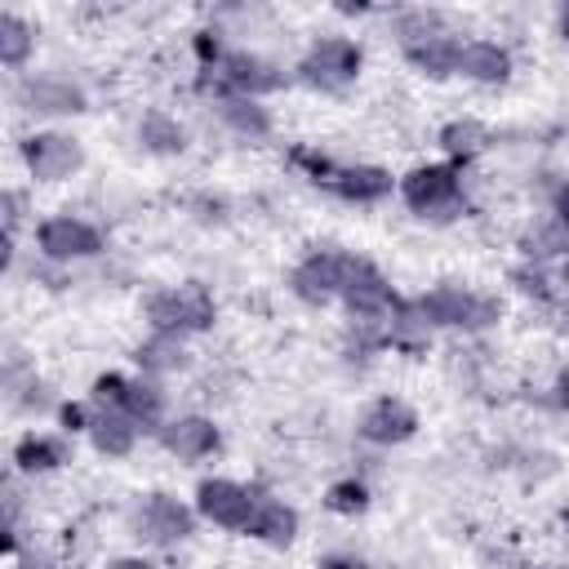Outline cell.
<instances>
[{
	"label": "cell",
	"mask_w": 569,
	"mask_h": 569,
	"mask_svg": "<svg viewBox=\"0 0 569 569\" xmlns=\"http://www.w3.org/2000/svg\"><path fill=\"white\" fill-rule=\"evenodd\" d=\"M351 267H356V253L316 249V253H307V258L293 267V276H289V289H293L302 302H311V307H325L329 298H342V284H347Z\"/></svg>",
	"instance_id": "8992f818"
},
{
	"label": "cell",
	"mask_w": 569,
	"mask_h": 569,
	"mask_svg": "<svg viewBox=\"0 0 569 569\" xmlns=\"http://www.w3.org/2000/svg\"><path fill=\"white\" fill-rule=\"evenodd\" d=\"M22 160H27L36 182H62L84 164V151L67 133H36L22 142Z\"/></svg>",
	"instance_id": "9c48e42d"
},
{
	"label": "cell",
	"mask_w": 569,
	"mask_h": 569,
	"mask_svg": "<svg viewBox=\"0 0 569 569\" xmlns=\"http://www.w3.org/2000/svg\"><path fill=\"white\" fill-rule=\"evenodd\" d=\"M258 498L253 489L236 485V480H200L196 489V511L209 520V525H222V529H249L253 511H258Z\"/></svg>",
	"instance_id": "ba28073f"
},
{
	"label": "cell",
	"mask_w": 569,
	"mask_h": 569,
	"mask_svg": "<svg viewBox=\"0 0 569 569\" xmlns=\"http://www.w3.org/2000/svg\"><path fill=\"white\" fill-rule=\"evenodd\" d=\"M565 40H569V13H565Z\"/></svg>",
	"instance_id": "74e56055"
},
{
	"label": "cell",
	"mask_w": 569,
	"mask_h": 569,
	"mask_svg": "<svg viewBox=\"0 0 569 569\" xmlns=\"http://www.w3.org/2000/svg\"><path fill=\"white\" fill-rule=\"evenodd\" d=\"M138 142H142L147 151H156V156H178V151L187 147V133H182V124H178L173 116L147 111V116L138 120Z\"/></svg>",
	"instance_id": "603a6c76"
},
{
	"label": "cell",
	"mask_w": 569,
	"mask_h": 569,
	"mask_svg": "<svg viewBox=\"0 0 569 569\" xmlns=\"http://www.w3.org/2000/svg\"><path fill=\"white\" fill-rule=\"evenodd\" d=\"M124 391H129V378H120V373H102V378H93V409H124Z\"/></svg>",
	"instance_id": "f1b7e54d"
},
{
	"label": "cell",
	"mask_w": 569,
	"mask_h": 569,
	"mask_svg": "<svg viewBox=\"0 0 569 569\" xmlns=\"http://www.w3.org/2000/svg\"><path fill=\"white\" fill-rule=\"evenodd\" d=\"M458 71L467 80H480V84H502L511 76V53L493 40H467L462 58H458Z\"/></svg>",
	"instance_id": "e0dca14e"
},
{
	"label": "cell",
	"mask_w": 569,
	"mask_h": 569,
	"mask_svg": "<svg viewBox=\"0 0 569 569\" xmlns=\"http://www.w3.org/2000/svg\"><path fill=\"white\" fill-rule=\"evenodd\" d=\"M342 302L360 320H378V316H387V311L400 307L396 293H391V284H387V276L373 262H365V258H356V267H351V276L342 284Z\"/></svg>",
	"instance_id": "30bf717a"
},
{
	"label": "cell",
	"mask_w": 569,
	"mask_h": 569,
	"mask_svg": "<svg viewBox=\"0 0 569 569\" xmlns=\"http://www.w3.org/2000/svg\"><path fill=\"white\" fill-rule=\"evenodd\" d=\"M413 311L422 316V325H445V329H462V333H480L489 325L502 320V302L476 289H458V284H436L422 298H413Z\"/></svg>",
	"instance_id": "6da1fadb"
},
{
	"label": "cell",
	"mask_w": 569,
	"mask_h": 569,
	"mask_svg": "<svg viewBox=\"0 0 569 569\" xmlns=\"http://www.w3.org/2000/svg\"><path fill=\"white\" fill-rule=\"evenodd\" d=\"M124 413L138 422V427H164V387L156 378H129V391H124Z\"/></svg>",
	"instance_id": "7402d4cb"
},
{
	"label": "cell",
	"mask_w": 569,
	"mask_h": 569,
	"mask_svg": "<svg viewBox=\"0 0 569 569\" xmlns=\"http://www.w3.org/2000/svg\"><path fill=\"white\" fill-rule=\"evenodd\" d=\"M204 84H213L218 98H227V93L262 98V93H276L284 84V76H280L276 62H267L249 49H231V53H222V62L213 71H204Z\"/></svg>",
	"instance_id": "277c9868"
},
{
	"label": "cell",
	"mask_w": 569,
	"mask_h": 569,
	"mask_svg": "<svg viewBox=\"0 0 569 569\" xmlns=\"http://www.w3.org/2000/svg\"><path fill=\"white\" fill-rule=\"evenodd\" d=\"M320 569H365V565H360V556H325Z\"/></svg>",
	"instance_id": "836d02e7"
},
{
	"label": "cell",
	"mask_w": 569,
	"mask_h": 569,
	"mask_svg": "<svg viewBox=\"0 0 569 569\" xmlns=\"http://www.w3.org/2000/svg\"><path fill=\"white\" fill-rule=\"evenodd\" d=\"M107 569H151V560H142V556H124V560H111Z\"/></svg>",
	"instance_id": "e575fe53"
},
{
	"label": "cell",
	"mask_w": 569,
	"mask_h": 569,
	"mask_svg": "<svg viewBox=\"0 0 569 569\" xmlns=\"http://www.w3.org/2000/svg\"><path fill=\"white\" fill-rule=\"evenodd\" d=\"M551 218H560V222L569 227V182L551 191Z\"/></svg>",
	"instance_id": "d6a6232c"
},
{
	"label": "cell",
	"mask_w": 569,
	"mask_h": 569,
	"mask_svg": "<svg viewBox=\"0 0 569 569\" xmlns=\"http://www.w3.org/2000/svg\"><path fill=\"white\" fill-rule=\"evenodd\" d=\"M18 218H22V196L18 191H4V236L13 240V231H18Z\"/></svg>",
	"instance_id": "1f68e13d"
},
{
	"label": "cell",
	"mask_w": 569,
	"mask_h": 569,
	"mask_svg": "<svg viewBox=\"0 0 569 569\" xmlns=\"http://www.w3.org/2000/svg\"><path fill=\"white\" fill-rule=\"evenodd\" d=\"M160 445H164L173 458L196 462V458H209V453L222 445V436H218V427H213L209 418L187 413V418H169V422L160 427Z\"/></svg>",
	"instance_id": "4fadbf2b"
},
{
	"label": "cell",
	"mask_w": 569,
	"mask_h": 569,
	"mask_svg": "<svg viewBox=\"0 0 569 569\" xmlns=\"http://www.w3.org/2000/svg\"><path fill=\"white\" fill-rule=\"evenodd\" d=\"M440 27H445V18H440L436 9H409V13L396 18V36H400V44H418V40L445 36Z\"/></svg>",
	"instance_id": "4316f807"
},
{
	"label": "cell",
	"mask_w": 569,
	"mask_h": 569,
	"mask_svg": "<svg viewBox=\"0 0 569 569\" xmlns=\"http://www.w3.org/2000/svg\"><path fill=\"white\" fill-rule=\"evenodd\" d=\"M218 116L227 129H236L240 138H267L271 133V116L258 98H240V93H227L218 98Z\"/></svg>",
	"instance_id": "ffe728a7"
},
{
	"label": "cell",
	"mask_w": 569,
	"mask_h": 569,
	"mask_svg": "<svg viewBox=\"0 0 569 569\" xmlns=\"http://www.w3.org/2000/svg\"><path fill=\"white\" fill-rule=\"evenodd\" d=\"M18 102L36 116H76L84 111V89L58 76H27L18 84Z\"/></svg>",
	"instance_id": "7c38bea8"
},
{
	"label": "cell",
	"mask_w": 569,
	"mask_h": 569,
	"mask_svg": "<svg viewBox=\"0 0 569 569\" xmlns=\"http://www.w3.org/2000/svg\"><path fill=\"white\" fill-rule=\"evenodd\" d=\"M62 427L67 431H89V418H93V409H84V405H62Z\"/></svg>",
	"instance_id": "4dcf8cb0"
},
{
	"label": "cell",
	"mask_w": 569,
	"mask_h": 569,
	"mask_svg": "<svg viewBox=\"0 0 569 569\" xmlns=\"http://www.w3.org/2000/svg\"><path fill=\"white\" fill-rule=\"evenodd\" d=\"M31 44H36V31L18 13H0V62L22 67L31 58Z\"/></svg>",
	"instance_id": "484cf974"
},
{
	"label": "cell",
	"mask_w": 569,
	"mask_h": 569,
	"mask_svg": "<svg viewBox=\"0 0 569 569\" xmlns=\"http://www.w3.org/2000/svg\"><path fill=\"white\" fill-rule=\"evenodd\" d=\"M213 316H218V307H213L209 289L196 280H187L178 289H160L147 298V320L156 333H200L213 325Z\"/></svg>",
	"instance_id": "3957f363"
},
{
	"label": "cell",
	"mask_w": 569,
	"mask_h": 569,
	"mask_svg": "<svg viewBox=\"0 0 569 569\" xmlns=\"http://www.w3.org/2000/svg\"><path fill=\"white\" fill-rule=\"evenodd\" d=\"M191 511L178 502V498H169V493H151L147 502H142V511L133 516V529H138V538H147V542H156V547H173V542H182L187 533H191Z\"/></svg>",
	"instance_id": "8fae6325"
},
{
	"label": "cell",
	"mask_w": 569,
	"mask_h": 569,
	"mask_svg": "<svg viewBox=\"0 0 569 569\" xmlns=\"http://www.w3.org/2000/svg\"><path fill=\"white\" fill-rule=\"evenodd\" d=\"M325 507L338 511V516H360V511L369 507V489H365V480H338V485H329Z\"/></svg>",
	"instance_id": "83f0119b"
},
{
	"label": "cell",
	"mask_w": 569,
	"mask_h": 569,
	"mask_svg": "<svg viewBox=\"0 0 569 569\" xmlns=\"http://www.w3.org/2000/svg\"><path fill=\"white\" fill-rule=\"evenodd\" d=\"M542 569H569V565H542Z\"/></svg>",
	"instance_id": "8d00e7d4"
},
{
	"label": "cell",
	"mask_w": 569,
	"mask_h": 569,
	"mask_svg": "<svg viewBox=\"0 0 569 569\" xmlns=\"http://www.w3.org/2000/svg\"><path fill=\"white\" fill-rule=\"evenodd\" d=\"M36 244L49 262H76V258H98L102 253V231L84 218L58 213V218H44L36 227Z\"/></svg>",
	"instance_id": "52a82bcc"
},
{
	"label": "cell",
	"mask_w": 569,
	"mask_h": 569,
	"mask_svg": "<svg viewBox=\"0 0 569 569\" xmlns=\"http://www.w3.org/2000/svg\"><path fill=\"white\" fill-rule=\"evenodd\" d=\"M244 533H253L267 547H289L298 538V511L284 507V502H276V498H258V511H253V520H249Z\"/></svg>",
	"instance_id": "ac0fdd59"
},
{
	"label": "cell",
	"mask_w": 569,
	"mask_h": 569,
	"mask_svg": "<svg viewBox=\"0 0 569 569\" xmlns=\"http://www.w3.org/2000/svg\"><path fill=\"white\" fill-rule=\"evenodd\" d=\"M405 58L431 76V80H445L458 71V58H462V44L453 36H431V40H418V44H405Z\"/></svg>",
	"instance_id": "d6986e66"
},
{
	"label": "cell",
	"mask_w": 569,
	"mask_h": 569,
	"mask_svg": "<svg viewBox=\"0 0 569 569\" xmlns=\"http://www.w3.org/2000/svg\"><path fill=\"white\" fill-rule=\"evenodd\" d=\"M418 431V413L405 405V400H373L360 418V436L369 445H405L409 436Z\"/></svg>",
	"instance_id": "9a60e30c"
},
{
	"label": "cell",
	"mask_w": 569,
	"mask_h": 569,
	"mask_svg": "<svg viewBox=\"0 0 569 569\" xmlns=\"http://www.w3.org/2000/svg\"><path fill=\"white\" fill-rule=\"evenodd\" d=\"M133 360L142 365V373H147V378H156V373H178V369L187 365L182 333H156V329H151V338L133 351Z\"/></svg>",
	"instance_id": "44dd1931"
},
{
	"label": "cell",
	"mask_w": 569,
	"mask_h": 569,
	"mask_svg": "<svg viewBox=\"0 0 569 569\" xmlns=\"http://www.w3.org/2000/svg\"><path fill=\"white\" fill-rule=\"evenodd\" d=\"M89 440H93L98 453L124 458V453L133 449V440H138V422H133L124 409H93V418H89Z\"/></svg>",
	"instance_id": "2e32d148"
},
{
	"label": "cell",
	"mask_w": 569,
	"mask_h": 569,
	"mask_svg": "<svg viewBox=\"0 0 569 569\" xmlns=\"http://www.w3.org/2000/svg\"><path fill=\"white\" fill-rule=\"evenodd\" d=\"M325 187L351 204H378L391 196V173L378 164H333V173L325 178Z\"/></svg>",
	"instance_id": "5bb4252c"
},
{
	"label": "cell",
	"mask_w": 569,
	"mask_h": 569,
	"mask_svg": "<svg viewBox=\"0 0 569 569\" xmlns=\"http://www.w3.org/2000/svg\"><path fill=\"white\" fill-rule=\"evenodd\" d=\"M400 196L422 218H453L462 209V164H418L400 178Z\"/></svg>",
	"instance_id": "7a4b0ae2"
},
{
	"label": "cell",
	"mask_w": 569,
	"mask_h": 569,
	"mask_svg": "<svg viewBox=\"0 0 569 569\" xmlns=\"http://www.w3.org/2000/svg\"><path fill=\"white\" fill-rule=\"evenodd\" d=\"M360 71V44L347 40V36H320L307 58L298 62V76L311 84V89H325V93H338L356 80Z\"/></svg>",
	"instance_id": "5b68a950"
},
{
	"label": "cell",
	"mask_w": 569,
	"mask_h": 569,
	"mask_svg": "<svg viewBox=\"0 0 569 569\" xmlns=\"http://www.w3.org/2000/svg\"><path fill=\"white\" fill-rule=\"evenodd\" d=\"M511 280L529 293V298H551V289H547V280H542V271H533V267H516L511 271Z\"/></svg>",
	"instance_id": "f546056e"
},
{
	"label": "cell",
	"mask_w": 569,
	"mask_h": 569,
	"mask_svg": "<svg viewBox=\"0 0 569 569\" xmlns=\"http://www.w3.org/2000/svg\"><path fill=\"white\" fill-rule=\"evenodd\" d=\"M13 462H18V471H53V467H62L67 462V445L58 440V436H22L18 440V449H13Z\"/></svg>",
	"instance_id": "cb8c5ba5"
},
{
	"label": "cell",
	"mask_w": 569,
	"mask_h": 569,
	"mask_svg": "<svg viewBox=\"0 0 569 569\" xmlns=\"http://www.w3.org/2000/svg\"><path fill=\"white\" fill-rule=\"evenodd\" d=\"M565 329H569V302H565Z\"/></svg>",
	"instance_id": "d590c367"
},
{
	"label": "cell",
	"mask_w": 569,
	"mask_h": 569,
	"mask_svg": "<svg viewBox=\"0 0 569 569\" xmlns=\"http://www.w3.org/2000/svg\"><path fill=\"white\" fill-rule=\"evenodd\" d=\"M440 147L449 151L453 164H467L471 156H480V151L489 147V129H485L480 120H449V124L440 129Z\"/></svg>",
	"instance_id": "d4e9b609"
}]
</instances>
